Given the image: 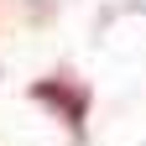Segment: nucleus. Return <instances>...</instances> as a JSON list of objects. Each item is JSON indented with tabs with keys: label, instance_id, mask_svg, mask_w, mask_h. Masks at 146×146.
I'll return each instance as SVG.
<instances>
[{
	"label": "nucleus",
	"instance_id": "1",
	"mask_svg": "<svg viewBox=\"0 0 146 146\" xmlns=\"http://www.w3.org/2000/svg\"><path fill=\"white\" fill-rule=\"evenodd\" d=\"M31 99L36 104H52L58 115L68 120V131L73 136H84V120H89V84L78 78H68V73H58V78H42L31 89Z\"/></svg>",
	"mask_w": 146,
	"mask_h": 146
}]
</instances>
